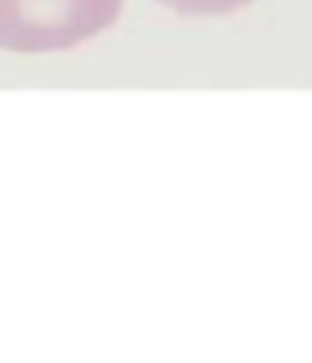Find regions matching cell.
Returning <instances> with one entry per match:
<instances>
[{
  "instance_id": "cell-1",
  "label": "cell",
  "mask_w": 312,
  "mask_h": 363,
  "mask_svg": "<svg viewBox=\"0 0 312 363\" xmlns=\"http://www.w3.org/2000/svg\"><path fill=\"white\" fill-rule=\"evenodd\" d=\"M124 0H0V52H73L120 26Z\"/></svg>"
},
{
  "instance_id": "cell-2",
  "label": "cell",
  "mask_w": 312,
  "mask_h": 363,
  "mask_svg": "<svg viewBox=\"0 0 312 363\" xmlns=\"http://www.w3.org/2000/svg\"><path fill=\"white\" fill-rule=\"evenodd\" d=\"M154 5H163L176 18H227V13L257 5V0H154Z\"/></svg>"
}]
</instances>
